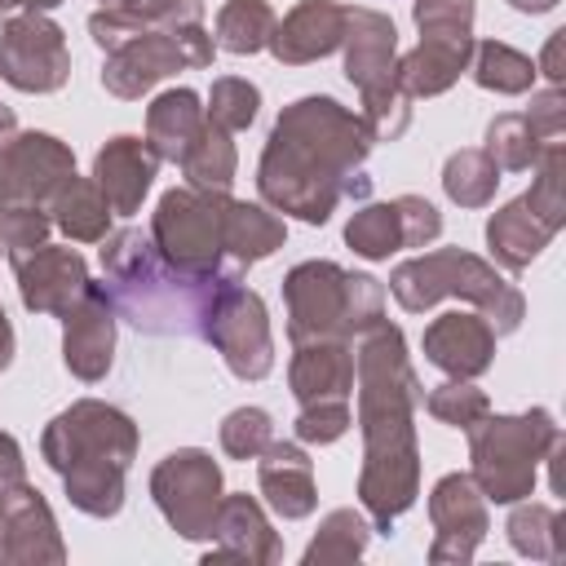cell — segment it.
<instances>
[{"label": "cell", "mask_w": 566, "mask_h": 566, "mask_svg": "<svg viewBox=\"0 0 566 566\" xmlns=\"http://www.w3.org/2000/svg\"><path fill=\"white\" fill-rule=\"evenodd\" d=\"M137 424L128 411L80 398L57 411L40 438L53 473L66 482V500L88 517H115L124 509V473L137 455Z\"/></svg>", "instance_id": "277c9868"}, {"label": "cell", "mask_w": 566, "mask_h": 566, "mask_svg": "<svg viewBox=\"0 0 566 566\" xmlns=\"http://www.w3.org/2000/svg\"><path fill=\"white\" fill-rule=\"evenodd\" d=\"M0 522H4V544H9V562L18 566H40V562H66V544L57 535L53 509L49 500L22 478L13 486L0 491Z\"/></svg>", "instance_id": "e0dca14e"}, {"label": "cell", "mask_w": 566, "mask_h": 566, "mask_svg": "<svg viewBox=\"0 0 566 566\" xmlns=\"http://www.w3.org/2000/svg\"><path fill=\"white\" fill-rule=\"evenodd\" d=\"M522 119L531 124V133L539 142H562V133H566V93L553 88V84L539 88V93H531V106H526Z\"/></svg>", "instance_id": "c3c4849f"}, {"label": "cell", "mask_w": 566, "mask_h": 566, "mask_svg": "<svg viewBox=\"0 0 566 566\" xmlns=\"http://www.w3.org/2000/svg\"><path fill=\"white\" fill-rule=\"evenodd\" d=\"M424 411H429L433 420H442V424L469 433V429L491 411V402H486V394H482L473 380H447V385H438V389L424 398Z\"/></svg>", "instance_id": "60d3db41"}, {"label": "cell", "mask_w": 566, "mask_h": 566, "mask_svg": "<svg viewBox=\"0 0 566 566\" xmlns=\"http://www.w3.org/2000/svg\"><path fill=\"white\" fill-rule=\"evenodd\" d=\"M398 226H402V248H429L442 234V212L424 195H398Z\"/></svg>", "instance_id": "bcb514c9"}, {"label": "cell", "mask_w": 566, "mask_h": 566, "mask_svg": "<svg viewBox=\"0 0 566 566\" xmlns=\"http://www.w3.org/2000/svg\"><path fill=\"white\" fill-rule=\"evenodd\" d=\"M371 150L367 124L358 111L336 97H301L283 106L274 119L261 164L256 190L274 212H287L305 226H323L340 199H367L371 181L363 177V159Z\"/></svg>", "instance_id": "6da1fadb"}, {"label": "cell", "mask_w": 566, "mask_h": 566, "mask_svg": "<svg viewBox=\"0 0 566 566\" xmlns=\"http://www.w3.org/2000/svg\"><path fill=\"white\" fill-rule=\"evenodd\" d=\"M270 438H274V420L261 407H234L221 420V451L230 460H256Z\"/></svg>", "instance_id": "7bdbcfd3"}, {"label": "cell", "mask_w": 566, "mask_h": 566, "mask_svg": "<svg viewBox=\"0 0 566 566\" xmlns=\"http://www.w3.org/2000/svg\"><path fill=\"white\" fill-rule=\"evenodd\" d=\"M429 522H433L429 562H473L478 544L491 531V517H486V500L469 473H447L433 482Z\"/></svg>", "instance_id": "7c38bea8"}, {"label": "cell", "mask_w": 566, "mask_h": 566, "mask_svg": "<svg viewBox=\"0 0 566 566\" xmlns=\"http://www.w3.org/2000/svg\"><path fill=\"white\" fill-rule=\"evenodd\" d=\"M102 270H106V301L115 318L146 336H208V318L217 292L230 270H186L172 265L150 234L142 230H111L102 239Z\"/></svg>", "instance_id": "3957f363"}, {"label": "cell", "mask_w": 566, "mask_h": 566, "mask_svg": "<svg viewBox=\"0 0 566 566\" xmlns=\"http://www.w3.org/2000/svg\"><path fill=\"white\" fill-rule=\"evenodd\" d=\"M349 424H354V420H349V402H345V398H327V402H305L301 416H296V424H292V433H296L301 442L327 447V442L345 438Z\"/></svg>", "instance_id": "f6af8a7d"}, {"label": "cell", "mask_w": 566, "mask_h": 566, "mask_svg": "<svg viewBox=\"0 0 566 566\" xmlns=\"http://www.w3.org/2000/svg\"><path fill=\"white\" fill-rule=\"evenodd\" d=\"M287 385L296 402H327L354 394V340H305L292 354Z\"/></svg>", "instance_id": "cb8c5ba5"}, {"label": "cell", "mask_w": 566, "mask_h": 566, "mask_svg": "<svg viewBox=\"0 0 566 566\" xmlns=\"http://www.w3.org/2000/svg\"><path fill=\"white\" fill-rule=\"evenodd\" d=\"M111 203L97 190L93 177H71L53 203H49V221L71 239V243H102L111 234Z\"/></svg>", "instance_id": "f1b7e54d"}, {"label": "cell", "mask_w": 566, "mask_h": 566, "mask_svg": "<svg viewBox=\"0 0 566 566\" xmlns=\"http://www.w3.org/2000/svg\"><path fill=\"white\" fill-rule=\"evenodd\" d=\"M27 478V464H22V447L0 429V491L4 486H13V482H22Z\"/></svg>", "instance_id": "f907efd6"}, {"label": "cell", "mask_w": 566, "mask_h": 566, "mask_svg": "<svg viewBox=\"0 0 566 566\" xmlns=\"http://www.w3.org/2000/svg\"><path fill=\"white\" fill-rule=\"evenodd\" d=\"M150 495L164 513V522L181 539H212L217 504H221V469L199 447L168 451L150 473Z\"/></svg>", "instance_id": "ba28073f"}, {"label": "cell", "mask_w": 566, "mask_h": 566, "mask_svg": "<svg viewBox=\"0 0 566 566\" xmlns=\"http://www.w3.org/2000/svg\"><path fill=\"white\" fill-rule=\"evenodd\" d=\"M504 531H509V544L531 562H562L566 557V517L548 504H531V500L522 504L517 500Z\"/></svg>", "instance_id": "d6a6232c"}, {"label": "cell", "mask_w": 566, "mask_h": 566, "mask_svg": "<svg viewBox=\"0 0 566 566\" xmlns=\"http://www.w3.org/2000/svg\"><path fill=\"white\" fill-rule=\"evenodd\" d=\"M0 80L18 93H57L71 80L66 31L49 13H13L0 31Z\"/></svg>", "instance_id": "8fae6325"}, {"label": "cell", "mask_w": 566, "mask_h": 566, "mask_svg": "<svg viewBox=\"0 0 566 566\" xmlns=\"http://www.w3.org/2000/svg\"><path fill=\"white\" fill-rule=\"evenodd\" d=\"M544 146L548 142H539L522 115H495L486 124V146L482 150L495 159L500 172H531L535 159L544 155Z\"/></svg>", "instance_id": "74e56055"}, {"label": "cell", "mask_w": 566, "mask_h": 566, "mask_svg": "<svg viewBox=\"0 0 566 566\" xmlns=\"http://www.w3.org/2000/svg\"><path fill=\"white\" fill-rule=\"evenodd\" d=\"M49 230H53V221H49V208H35V203H9L4 212H0V248H4V256L18 265L22 256H31L35 248H44L49 243Z\"/></svg>", "instance_id": "ab89813d"}, {"label": "cell", "mask_w": 566, "mask_h": 566, "mask_svg": "<svg viewBox=\"0 0 566 566\" xmlns=\"http://www.w3.org/2000/svg\"><path fill=\"white\" fill-rule=\"evenodd\" d=\"M553 234H557V230H548V226L526 208L522 195H517L513 203L495 208L491 221H486V248H491L495 265H504V270H513V274L526 270V265L548 248Z\"/></svg>", "instance_id": "4316f807"}, {"label": "cell", "mask_w": 566, "mask_h": 566, "mask_svg": "<svg viewBox=\"0 0 566 566\" xmlns=\"http://www.w3.org/2000/svg\"><path fill=\"white\" fill-rule=\"evenodd\" d=\"M4 172H9V190L18 203H35L49 208L53 195L75 177V155L66 142H57L53 133H13L0 146Z\"/></svg>", "instance_id": "4fadbf2b"}, {"label": "cell", "mask_w": 566, "mask_h": 566, "mask_svg": "<svg viewBox=\"0 0 566 566\" xmlns=\"http://www.w3.org/2000/svg\"><path fill=\"white\" fill-rule=\"evenodd\" d=\"M287 340H354L349 327V270L336 261H301L283 279Z\"/></svg>", "instance_id": "9c48e42d"}, {"label": "cell", "mask_w": 566, "mask_h": 566, "mask_svg": "<svg viewBox=\"0 0 566 566\" xmlns=\"http://www.w3.org/2000/svg\"><path fill=\"white\" fill-rule=\"evenodd\" d=\"M203 340L226 358V367L239 380H265L274 367V336H270L265 301L248 283H239V274L221 283Z\"/></svg>", "instance_id": "30bf717a"}, {"label": "cell", "mask_w": 566, "mask_h": 566, "mask_svg": "<svg viewBox=\"0 0 566 566\" xmlns=\"http://www.w3.org/2000/svg\"><path fill=\"white\" fill-rule=\"evenodd\" d=\"M256 482H261L265 504H270L283 522L310 517L314 504H318L314 460L301 451V442H279V438H270L265 451L256 455Z\"/></svg>", "instance_id": "7402d4cb"}, {"label": "cell", "mask_w": 566, "mask_h": 566, "mask_svg": "<svg viewBox=\"0 0 566 566\" xmlns=\"http://www.w3.org/2000/svg\"><path fill=\"white\" fill-rule=\"evenodd\" d=\"M159 155L142 137H111L93 159V181L106 195L115 217H133L155 181Z\"/></svg>", "instance_id": "603a6c76"}, {"label": "cell", "mask_w": 566, "mask_h": 566, "mask_svg": "<svg viewBox=\"0 0 566 566\" xmlns=\"http://www.w3.org/2000/svg\"><path fill=\"white\" fill-rule=\"evenodd\" d=\"M562 49H566V31H553V35L544 40V53H539V62H535V75H544L553 88H562V80H566V66H562Z\"/></svg>", "instance_id": "681fc988"}, {"label": "cell", "mask_w": 566, "mask_h": 566, "mask_svg": "<svg viewBox=\"0 0 566 566\" xmlns=\"http://www.w3.org/2000/svg\"><path fill=\"white\" fill-rule=\"evenodd\" d=\"M531 172H535V181H531V190L522 195L526 208H531L548 230H562V226H566V146H562V142H548Z\"/></svg>", "instance_id": "d590c367"}, {"label": "cell", "mask_w": 566, "mask_h": 566, "mask_svg": "<svg viewBox=\"0 0 566 566\" xmlns=\"http://www.w3.org/2000/svg\"><path fill=\"white\" fill-rule=\"evenodd\" d=\"M345 9H349V4H336V0H301L296 9H287V13L274 22L265 49H270L283 66L318 62V57H327V53L340 49Z\"/></svg>", "instance_id": "d6986e66"}, {"label": "cell", "mask_w": 566, "mask_h": 566, "mask_svg": "<svg viewBox=\"0 0 566 566\" xmlns=\"http://www.w3.org/2000/svg\"><path fill=\"white\" fill-rule=\"evenodd\" d=\"M345 243L367 261H389V252L402 248V226H398L394 199L389 203H363L345 226Z\"/></svg>", "instance_id": "8d00e7d4"}, {"label": "cell", "mask_w": 566, "mask_h": 566, "mask_svg": "<svg viewBox=\"0 0 566 566\" xmlns=\"http://www.w3.org/2000/svg\"><path fill=\"white\" fill-rule=\"evenodd\" d=\"M495 186H500V168H495V159L482 146H464V150L447 155V164H442V190H447L451 203H460V208H486L495 199Z\"/></svg>", "instance_id": "836d02e7"}, {"label": "cell", "mask_w": 566, "mask_h": 566, "mask_svg": "<svg viewBox=\"0 0 566 566\" xmlns=\"http://www.w3.org/2000/svg\"><path fill=\"white\" fill-rule=\"evenodd\" d=\"M274 9L265 0H226L217 9V49L234 53V57H248V53H261L270 44V31H274Z\"/></svg>", "instance_id": "e575fe53"}, {"label": "cell", "mask_w": 566, "mask_h": 566, "mask_svg": "<svg viewBox=\"0 0 566 566\" xmlns=\"http://www.w3.org/2000/svg\"><path fill=\"white\" fill-rule=\"evenodd\" d=\"M256 111H261V88H256L252 80H239V75L212 80V93H208L203 115H208L217 128L239 133V128H248V124L256 119Z\"/></svg>", "instance_id": "f35d334b"}, {"label": "cell", "mask_w": 566, "mask_h": 566, "mask_svg": "<svg viewBox=\"0 0 566 566\" xmlns=\"http://www.w3.org/2000/svg\"><path fill=\"white\" fill-rule=\"evenodd\" d=\"M0 562H9V544H4V522H0Z\"/></svg>", "instance_id": "6f0895ef"}, {"label": "cell", "mask_w": 566, "mask_h": 566, "mask_svg": "<svg viewBox=\"0 0 566 566\" xmlns=\"http://www.w3.org/2000/svg\"><path fill=\"white\" fill-rule=\"evenodd\" d=\"M0 252H4V248H0Z\"/></svg>", "instance_id": "91938a15"}, {"label": "cell", "mask_w": 566, "mask_h": 566, "mask_svg": "<svg viewBox=\"0 0 566 566\" xmlns=\"http://www.w3.org/2000/svg\"><path fill=\"white\" fill-rule=\"evenodd\" d=\"M186 66H190V57H186V49H181L177 27H168V31H164V27H150V31H142L137 40L119 44L115 53H106L102 88L115 93V97H124V102H133V97L150 93L159 80H168V75H177V71H186Z\"/></svg>", "instance_id": "9a60e30c"}, {"label": "cell", "mask_w": 566, "mask_h": 566, "mask_svg": "<svg viewBox=\"0 0 566 566\" xmlns=\"http://www.w3.org/2000/svg\"><path fill=\"white\" fill-rule=\"evenodd\" d=\"M420 35H442V40H469L473 35V0H416L411 9Z\"/></svg>", "instance_id": "ee69618b"}, {"label": "cell", "mask_w": 566, "mask_h": 566, "mask_svg": "<svg viewBox=\"0 0 566 566\" xmlns=\"http://www.w3.org/2000/svg\"><path fill=\"white\" fill-rule=\"evenodd\" d=\"M62 363L84 385H97L115 363V310L102 283H88L84 296L62 314Z\"/></svg>", "instance_id": "5bb4252c"}, {"label": "cell", "mask_w": 566, "mask_h": 566, "mask_svg": "<svg viewBox=\"0 0 566 566\" xmlns=\"http://www.w3.org/2000/svg\"><path fill=\"white\" fill-rule=\"evenodd\" d=\"M517 13H548V9H557L562 0H509Z\"/></svg>", "instance_id": "db71d44e"}, {"label": "cell", "mask_w": 566, "mask_h": 566, "mask_svg": "<svg viewBox=\"0 0 566 566\" xmlns=\"http://www.w3.org/2000/svg\"><path fill=\"white\" fill-rule=\"evenodd\" d=\"M119 4H124V0H102V9H119Z\"/></svg>", "instance_id": "680465c9"}, {"label": "cell", "mask_w": 566, "mask_h": 566, "mask_svg": "<svg viewBox=\"0 0 566 566\" xmlns=\"http://www.w3.org/2000/svg\"><path fill=\"white\" fill-rule=\"evenodd\" d=\"M13 363V327H9V314L0 305V371Z\"/></svg>", "instance_id": "f5cc1de1"}, {"label": "cell", "mask_w": 566, "mask_h": 566, "mask_svg": "<svg viewBox=\"0 0 566 566\" xmlns=\"http://www.w3.org/2000/svg\"><path fill=\"white\" fill-rule=\"evenodd\" d=\"M226 199L221 190H195V186H172L159 195L150 212V239L155 248L186 270H221L226 256Z\"/></svg>", "instance_id": "52a82bcc"}, {"label": "cell", "mask_w": 566, "mask_h": 566, "mask_svg": "<svg viewBox=\"0 0 566 566\" xmlns=\"http://www.w3.org/2000/svg\"><path fill=\"white\" fill-rule=\"evenodd\" d=\"M13 133H18V119H13V111H9V106H0V146H4Z\"/></svg>", "instance_id": "11a10c76"}, {"label": "cell", "mask_w": 566, "mask_h": 566, "mask_svg": "<svg viewBox=\"0 0 566 566\" xmlns=\"http://www.w3.org/2000/svg\"><path fill=\"white\" fill-rule=\"evenodd\" d=\"M354 385H358V429H363V473L358 500L376 531H389L420 495V451H416V407L424 389L407 363V340L394 323H371L354 336Z\"/></svg>", "instance_id": "7a4b0ae2"}, {"label": "cell", "mask_w": 566, "mask_h": 566, "mask_svg": "<svg viewBox=\"0 0 566 566\" xmlns=\"http://www.w3.org/2000/svg\"><path fill=\"white\" fill-rule=\"evenodd\" d=\"M562 438L553 411L531 407L522 416H482L469 429V478L486 504H517L531 500L535 473L548 447Z\"/></svg>", "instance_id": "8992f818"}, {"label": "cell", "mask_w": 566, "mask_h": 566, "mask_svg": "<svg viewBox=\"0 0 566 566\" xmlns=\"http://www.w3.org/2000/svg\"><path fill=\"white\" fill-rule=\"evenodd\" d=\"M424 358L451 380H473L495 363V332L478 310H447L424 327Z\"/></svg>", "instance_id": "ac0fdd59"}, {"label": "cell", "mask_w": 566, "mask_h": 566, "mask_svg": "<svg viewBox=\"0 0 566 566\" xmlns=\"http://www.w3.org/2000/svg\"><path fill=\"white\" fill-rule=\"evenodd\" d=\"M181 172H186V186H195V190H221V195H230V181L239 172V150H234L230 133L217 128L212 119H203L199 137L181 155Z\"/></svg>", "instance_id": "f546056e"}, {"label": "cell", "mask_w": 566, "mask_h": 566, "mask_svg": "<svg viewBox=\"0 0 566 566\" xmlns=\"http://www.w3.org/2000/svg\"><path fill=\"white\" fill-rule=\"evenodd\" d=\"M345 80L358 93H371L380 84H394L398 62V27L376 9H345Z\"/></svg>", "instance_id": "ffe728a7"}, {"label": "cell", "mask_w": 566, "mask_h": 566, "mask_svg": "<svg viewBox=\"0 0 566 566\" xmlns=\"http://www.w3.org/2000/svg\"><path fill=\"white\" fill-rule=\"evenodd\" d=\"M57 4L62 0H0V18H13V13H49Z\"/></svg>", "instance_id": "816d5d0a"}, {"label": "cell", "mask_w": 566, "mask_h": 566, "mask_svg": "<svg viewBox=\"0 0 566 566\" xmlns=\"http://www.w3.org/2000/svg\"><path fill=\"white\" fill-rule=\"evenodd\" d=\"M363 124H367V137L371 142H394V137H402L407 133V124H411V97L398 88V80L394 84H380V88H371V93H363Z\"/></svg>", "instance_id": "b9f144b4"}, {"label": "cell", "mask_w": 566, "mask_h": 566, "mask_svg": "<svg viewBox=\"0 0 566 566\" xmlns=\"http://www.w3.org/2000/svg\"><path fill=\"white\" fill-rule=\"evenodd\" d=\"M469 57H473V35L469 40L420 35V44L394 62V80L407 97H438L469 71Z\"/></svg>", "instance_id": "d4e9b609"}, {"label": "cell", "mask_w": 566, "mask_h": 566, "mask_svg": "<svg viewBox=\"0 0 566 566\" xmlns=\"http://www.w3.org/2000/svg\"><path fill=\"white\" fill-rule=\"evenodd\" d=\"M389 292L407 314H424L447 296H460L469 305H478V314L491 323L495 336H509L522 327L526 301L522 292L482 256L464 252V248H438V252H420L402 265H394L389 274Z\"/></svg>", "instance_id": "5b68a950"}, {"label": "cell", "mask_w": 566, "mask_h": 566, "mask_svg": "<svg viewBox=\"0 0 566 566\" xmlns=\"http://www.w3.org/2000/svg\"><path fill=\"white\" fill-rule=\"evenodd\" d=\"M203 102L195 88H168L159 93L150 106H146V146L168 159V164H181V155L190 150V142L199 137L203 128Z\"/></svg>", "instance_id": "484cf974"}, {"label": "cell", "mask_w": 566, "mask_h": 566, "mask_svg": "<svg viewBox=\"0 0 566 566\" xmlns=\"http://www.w3.org/2000/svg\"><path fill=\"white\" fill-rule=\"evenodd\" d=\"M217 548L203 553V562H279L283 539L274 535L265 509L252 495H221L217 522H212Z\"/></svg>", "instance_id": "44dd1931"}, {"label": "cell", "mask_w": 566, "mask_h": 566, "mask_svg": "<svg viewBox=\"0 0 566 566\" xmlns=\"http://www.w3.org/2000/svg\"><path fill=\"white\" fill-rule=\"evenodd\" d=\"M13 203V190H9V172H4V159H0V212Z\"/></svg>", "instance_id": "9f6ffc18"}, {"label": "cell", "mask_w": 566, "mask_h": 566, "mask_svg": "<svg viewBox=\"0 0 566 566\" xmlns=\"http://www.w3.org/2000/svg\"><path fill=\"white\" fill-rule=\"evenodd\" d=\"M142 31H150V22H142V18L128 13V9H97V13L88 18V35H93V44H97L102 53H115L119 44L137 40Z\"/></svg>", "instance_id": "7dc6e473"}, {"label": "cell", "mask_w": 566, "mask_h": 566, "mask_svg": "<svg viewBox=\"0 0 566 566\" xmlns=\"http://www.w3.org/2000/svg\"><path fill=\"white\" fill-rule=\"evenodd\" d=\"M13 274H18V296H22V305L31 310V314H66L80 296H84V287L93 283L88 279V261L75 252V248H57V243H44V248H35L31 256H22L18 265H13Z\"/></svg>", "instance_id": "2e32d148"}, {"label": "cell", "mask_w": 566, "mask_h": 566, "mask_svg": "<svg viewBox=\"0 0 566 566\" xmlns=\"http://www.w3.org/2000/svg\"><path fill=\"white\" fill-rule=\"evenodd\" d=\"M371 531H376V526L367 522V513H358V509H332V513L318 522L314 539L305 544L301 562H305V566H340V562H358V557L367 553Z\"/></svg>", "instance_id": "4dcf8cb0"}, {"label": "cell", "mask_w": 566, "mask_h": 566, "mask_svg": "<svg viewBox=\"0 0 566 566\" xmlns=\"http://www.w3.org/2000/svg\"><path fill=\"white\" fill-rule=\"evenodd\" d=\"M469 71L486 93H500V97L531 93V84H535V62L504 40H473Z\"/></svg>", "instance_id": "1f68e13d"}, {"label": "cell", "mask_w": 566, "mask_h": 566, "mask_svg": "<svg viewBox=\"0 0 566 566\" xmlns=\"http://www.w3.org/2000/svg\"><path fill=\"white\" fill-rule=\"evenodd\" d=\"M287 239V226L283 217H274L270 208L261 203H243V199H226V256L234 270H248L256 261H265L270 252H279Z\"/></svg>", "instance_id": "83f0119b"}]
</instances>
